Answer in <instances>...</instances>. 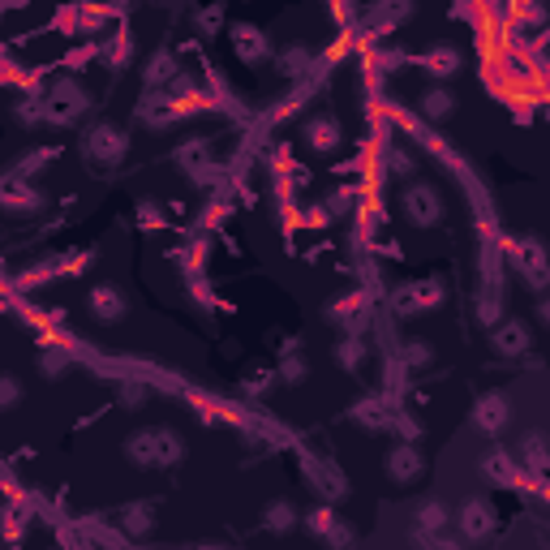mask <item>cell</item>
Returning a JSON list of instances; mask_svg holds the SVG:
<instances>
[{
	"label": "cell",
	"mask_w": 550,
	"mask_h": 550,
	"mask_svg": "<svg viewBox=\"0 0 550 550\" xmlns=\"http://www.w3.org/2000/svg\"><path fill=\"white\" fill-rule=\"evenodd\" d=\"M366 357H370V349H366L361 335H340V340H335V361H340L344 370H361Z\"/></svg>",
	"instance_id": "cell-26"
},
{
	"label": "cell",
	"mask_w": 550,
	"mask_h": 550,
	"mask_svg": "<svg viewBox=\"0 0 550 550\" xmlns=\"http://www.w3.org/2000/svg\"><path fill=\"white\" fill-rule=\"evenodd\" d=\"M306 529L314 533V537H327L331 550H349L352 546V529L331 512V507H314L306 516Z\"/></svg>",
	"instance_id": "cell-12"
},
{
	"label": "cell",
	"mask_w": 550,
	"mask_h": 550,
	"mask_svg": "<svg viewBox=\"0 0 550 550\" xmlns=\"http://www.w3.org/2000/svg\"><path fill=\"white\" fill-rule=\"evenodd\" d=\"M533 318L546 327V323H550V301H537V306H533Z\"/></svg>",
	"instance_id": "cell-43"
},
{
	"label": "cell",
	"mask_w": 550,
	"mask_h": 550,
	"mask_svg": "<svg viewBox=\"0 0 550 550\" xmlns=\"http://www.w3.org/2000/svg\"><path fill=\"white\" fill-rule=\"evenodd\" d=\"M409 13H413L409 4H378V9L366 13V18H370V26H378V35H387V30H392L396 22H404Z\"/></svg>",
	"instance_id": "cell-32"
},
{
	"label": "cell",
	"mask_w": 550,
	"mask_h": 550,
	"mask_svg": "<svg viewBox=\"0 0 550 550\" xmlns=\"http://www.w3.org/2000/svg\"><path fill=\"white\" fill-rule=\"evenodd\" d=\"M387 473H392V482L413 486L421 473H426V461H421V452L413 443H396V447L387 452Z\"/></svg>",
	"instance_id": "cell-14"
},
{
	"label": "cell",
	"mask_w": 550,
	"mask_h": 550,
	"mask_svg": "<svg viewBox=\"0 0 550 550\" xmlns=\"http://www.w3.org/2000/svg\"><path fill=\"white\" fill-rule=\"evenodd\" d=\"M138 220L147 224V228H159V224L168 220V216L159 211V202H155V199H142V202H138Z\"/></svg>",
	"instance_id": "cell-42"
},
{
	"label": "cell",
	"mask_w": 550,
	"mask_h": 550,
	"mask_svg": "<svg viewBox=\"0 0 550 550\" xmlns=\"http://www.w3.org/2000/svg\"><path fill=\"white\" fill-rule=\"evenodd\" d=\"M275 378L288 383V387H297V383H306L309 378V361L301 357V352H288V357H280V366H275Z\"/></svg>",
	"instance_id": "cell-31"
},
{
	"label": "cell",
	"mask_w": 550,
	"mask_h": 550,
	"mask_svg": "<svg viewBox=\"0 0 550 550\" xmlns=\"http://www.w3.org/2000/svg\"><path fill=\"white\" fill-rule=\"evenodd\" d=\"M447 520H452V512H447V503H443V499H426V503L418 507V529L426 533V537L443 533V529H447Z\"/></svg>",
	"instance_id": "cell-25"
},
{
	"label": "cell",
	"mask_w": 550,
	"mask_h": 550,
	"mask_svg": "<svg viewBox=\"0 0 550 550\" xmlns=\"http://www.w3.org/2000/svg\"><path fill=\"white\" fill-rule=\"evenodd\" d=\"M443 297H447V284H443L439 275H426V280L400 284L396 292H392V309H396L400 318H409V314H430V309L443 306Z\"/></svg>",
	"instance_id": "cell-4"
},
{
	"label": "cell",
	"mask_w": 550,
	"mask_h": 550,
	"mask_svg": "<svg viewBox=\"0 0 550 550\" xmlns=\"http://www.w3.org/2000/svg\"><path fill=\"white\" fill-rule=\"evenodd\" d=\"M482 469L490 473V478H499V486H512L516 478H520V473H516V461H512L507 452H490V456L482 461Z\"/></svg>",
	"instance_id": "cell-34"
},
{
	"label": "cell",
	"mask_w": 550,
	"mask_h": 550,
	"mask_svg": "<svg viewBox=\"0 0 550 550\" xmlns=\"http://www.w3.org/2000/svg\"><path fill=\"white\" fill-rule=\"evenodd\" d=\"M418 65L430 73V78H439V87L447 82V78H456L461 73V65H464V56L456 52L452 44H435V47H426L418 56Z\"/></svg>",
	"instance_id": "cell-15"
},
{
	"label": "cell",
	"mask_w": 550,
	"mask_h": 550,
	"mask_svg": "<svg viewBox=\"0 0 550 550\" xmlns=\"http://www.w3.org/2000/svg\"><path fill=\"white\" fill-rule=\"evenodd\" d=\"M82 151H87L90 164L116 168V164L130 155V138H125V130H116V125H108V121H99V125H90V133L82 138Z\"/></svg>",
	"instance_id": "cell-5"
},
{
	"label": "cell",
	"mask_w": 550,
	"mask_h": 550,
	"mask_svg": "<svg viewBox=\"0 0 550 550\" xmlns=\"http://www.w3.org/2000/svg\"><path fill=\"white\" fill-rule=\"evenodd\" d=\"M263 529H267V533H288V529H297V507L288 503V499H275V503H267Z\"/></svg>",
	"instance_id": "cell-27"
},
{
	"label": "cell",
	"mask_w": 550,
	"mask_h": 550,
	"mask_svg": "<svg viewBox=\"0 0 550 550\" xmlns=\"http://www.w3.org/2000/svg\"><path fill=\"white\" fill-rule=\"evenodd\" d=\"M271 61H275V69H280L284 78H306L309 65H314V52H309L306 44H288V47H280V52H271Z\"/></svg>",
	"instance_id": "cell-23"
},
{
	"label": "cell",
	"mask_w": 550,
	"mask_h": 550,
	"mask_svg": "<svg viewBox=\"0 0 550 550\" xmlns=\"http://www.w3.org/2000/svg\"><path fill=\"white\" fill-rule=\"evenodd\" d=\"M349 202H357V190H352V185H344V190H335V194L323 202V207H327L323 216H344V211H349Z\"/></svg>",
	"instance_id": "cell-41"
},
{
	"label": "cell",
	"mask_w": 550,
	"mask_h": 550,
	"mask_svg": "<svg viewBox=\"0 0 550 550\" xmlns=\"http://www.w3.org/2000/svg\"><path fill=\"white\" fill-rule=\"evenodd\" d=\"M516 456L529 464V473H533V478H542V473H546V443H542V435H525V443L516 447Z\"/></svg>",
	"instance_id": "cell-28"
},
{
	"label": "cell",
	"mask_w": 550,
	"mask_h": 550,
	"mask_svg": "<svg viewBox=\"0 0 550 550\" xmlns=\"http://www.w3.org/2000/svg\"><path fill=\"white\" fill-rule=\"evenodd\" d=\"M22 378L18 375H9V370H0V413H4V409H18V404H22Z\"/></svg>",
	"instance_id": "cell-35"
},
{
	"label": "cell",
	"mask_w": 550,
	"mask_h": 550,
	"mask_svg": "<svg viewBox=\"0 0 550 550\" xmlns=\"http://www.w3.org/2000/svg\"><path fill=\"white\" fill-rule=\"evenodd\" d=\"M387 173L396 176V181H413V173H418V159L409 151H400V147H392L387 151Z\"/></svg>",
	"instance_id": "cell-36"
},
{
	"label": "cell",
	"mask_w": 550,
	"mask_h": 550,
	"mask_svg": "<svg viewBox=\"0 0 550 550\" xmlns=\"http://www.w3.org/2000/svg\"><path fill=\"white\" fill-rule=\"evenodd\" d=\"M507 258H512V267H516V275H525V284L533 288V292L546 288V258H542V245L537 241L507 245Z\"/></svg>",
	"instance_id": "cell-8"
},
{
	"label": "cell",
	"mask_w": 550,
	"mask_h": 550,
	"mask_svg": "<svg viewBox=\"0 0 550 550\" xmlns=\"http://www.w3.org/2000/svg\"><path fill=\"white\" fill-rule=\"evenodd\" d=\"M130 461L142 469H173L185 461V439L168 426H147L130 439Z\"/></svg>",
	"instance_id": "cell-1"
},
{
	"label": "cell",
	"mask_w": 550,
	"mask_h": 550,
	"mask_svg": "<svg viewBox=\"0 0 550 550\" xmlns=\"http://www.w3.org/2000/svg\"><path fill=\"white\" fill-rule=\"evenodd\" d=\"M176 121H181V112L173 108V99L164 95V90H147L142 95V104H138V125L142 130H173Z\"/></svg>",
	"instance_id": "cell-10"
},
{
	"label": "cell",
	"mask_w": 550,
	"mask_h": 550,
	"mask_svg": "<svg viewBox=\"0 0 550 550\" xmlns=\"http://www.w3.org/2000/svg\"><path fill=\"white\" fill-rule=\"evenodd\" d=\"M507 413H512V404H507L503 392H490V396L478 400V409H473V426L482 430V435H499L507 426Z\"/></svg>",
	"instance_id": "cell-17"
},
{
	"label": "cell",
	"mask_w": 550,
	"mask_h": 550,
	"mask_svg": "<svg viewBox=\"0 0 550 550\" xmlns=\"http://www.w3.org/2000/svg\"><path fill=\"white\" fill-rule=\"evenodd\" d=\"M478 323H482V327L503 323V297H499V288H486L482 297H478Z\"/></svg>",
	"instance_id": "cell-33"
},
{
	"label": "cell",
	"mask_w": 550,
	"mask_h": 550,
	"mask_svg": "<svg viewBox=\"0 0 550 550\" xmlns=\"http://www.w3.org/2000/svg\"><path fill=\"white\" fill-rule=\"evenodd\" d=\"M116 525L125 529V537H151L155 507L151 503H125L121 507V516H116Z\"/></svg>",
	"instance_id": "cell-24"
},
{
	"label": "cell",
	"mask_w": 550,
	"mask_h": 550,
	"mask_svg": "<svg viewBox=\"0 0 550 550\" xmlns=\"http://www.w3.org/2000/svg\"><path fill=\"white\" fill-rule=\"evenodd\" d=\"M301 469H306L309 486H314V490H318V495H323L327 503H335V499H344V495H349V482H344V478H340V473H335L331 464H323V461H314V456H306V461H301Z\"/></svg>",
	"instance_id": "cell-16"
},
{
	"label": "cell",
	"mask_w": 550,
	"mask_h": 550,
	"mask_svg": "<svg viewBox=\"0 0 550 550\" xmlns=\"http://www.w3.org/2000/svg\"><path fill=\"white\" fill-rule=\"evenodd\" d=\"M173 159L181 164V173L190 176V185H199V190H207V185H216V159H211V147H207V138H185L181 147L173 151Z\"/></svg>",
	"instance_id": "cell-6"
},
{
	"label": "cell",
	"mask_w": 550,
	"mask_h": 550,
	"mask_svg": "<svg viewBox=\"0 0 550 550\" xmlns=\"http://www.w3.org/2000/svg\"><path fill=\"white\" fill-rule=\"evenodd\" d=\"M116 387H121V404H130V409H138V404L151 400V387H147L142 378H116Z\"/></svg>",
	"instance_id": "cell-37"
},
{
	"label": "cell",
	"mask_w": 550,
	"mask_h": 550,
	"mask_svg": "<svg viewBox=\"0 0 550 550\" xmlns=\"http://www.w3.org/2000/svg\"><path fill=\"white\" fill-rule=\"evenodd\" d=\"M87 306L99 323H121V318L130 314V301H125V292L116 284H95L87 297Z\"/></svg>",
	"instance_id": "cell-13"
},
{
	"label": "cell",
	"mask_w": 550,
	"mask_h": 550,
	"mask_svg": "<svg viewBox=\"0 0 550 550\" xmlns=\"http://www.w3.org/2000/svg\"><path fill=\"white\" fill-rule=\"evenodd\" d=\"M133 56V39L130 35H112V44H108V65L112 69H125V61Z\"/></svg>",
	"instance_id": "cell-38"
},
{
	"label": "cell",
	"mask_w": 550,
	"mask_h": 550,
	"mask_svg": "<svg viewBox=\"0 0 550 550\" xmlns=\"http://www.w3.org/2000/svg\"><path fill=\"white\" fill-rule=\"evenodd\" d=\"M228 35H233V47H237V56H241L245 65H263V61H271V39L263 35V26L237 22V26H228Z\"/></svg>",
	"instance_id": "cell-9"
},
{
	"label": "cell",
	"mask_w": 550,
	"mask_h": 550,
	"mask_svg": "<svg viewBox=\"0 0 550 550\" xmlns=\"http://www.w3.org/2000/svg\"><path fill=\"white\" fill-rule=\"evenodd\" d=\"M418 112L426 116V121H435V125H439V121H447V116L456 112V95H452L447 87H439V82H435V87H426V90L418 95Z\"/></svg>",
	"instance_id": "cell-21"
},
{
	"label": "cell",
	"mask_w": 550,
	"mask_h": 550,
	"mask_svg": "<svg viewBox=\"0 0 550 550\" xmlns=\"http://www.w3.org/2000/svg\"><path fill=\"white\" fill-rule=\"evenodd\" d=\"M456 525H461L464 542H482V537L495 533L499 516H495V507L486 503V499H469V503L461 507V516H456Z\"/></svg>",
	"instance_id": "cell-11"
},
{
	"label": "cell",
	"mask_w": 550,
	"mask_h": 550,
	"mask_svg": "<svg viewBox=\"0 0 550 550\" xmlns=\"http://www.w3.org/2000/svg\"><path fill=\"white\" fill-rule=\"evenodd\" d=\"M271 383H275V375H271V370H250V375L241 378V392H245V396H263Z\"/></svg>",
	"instance_id": "cell-40"
},
{
	"label": "cell",
	"mask_w": 550,
	"mask_h": 550,
	"mask_svg": "<svg viewBox=\"0 0 550 550\" xmlns=\"http://www.w3.org/2000/svg\"><path fill=\"white\" fill-rule=\"evenodd\" d=\"M0 207H9V211H39V207H44V194L30 190L18 176H9V181H0Z\"/></svg>",
	"instance_id": "cell-20"
},
{
	"label": "cell",
	"mask_w": 550,
	"mask_h": 550,
	"mask_svg": "<svg viewBox=\"0 0 550 550\" xmlns=\"http://www.w3.org/2000/svg\"><path fill=\"white\" fill-rule=\"evenodd\" d=\"M69 344H47L44 352H39V375L44 378H56V375H65L69 370Z\"/></svg>",
	"instance_id": "cell-30"
},
{
	"label": "cell",
	"mask_w": 550,
	"mask_h": 550,
	"mask_svg": "<svg viewBox=\"0 0 550 550\" xmlns=\"http://www.w3.org/2000/svg\"><path fill=\"white\" fill-rule=\"evenodd\" d=\"M194 26H199L202 35L211 39V35H216V30L224 26V9H220V4H211V9H199V13H194Z\"/></svg>",
	"instance_id": "cell-39"
},
{
	"label": "cell",
	"mask_w": 550,
	"mask_h": 550,
	"mask_svg": "<svg viewBox=\"0 0 550 550\" xmlns=\"http://www.w3.org/2000/svg\"><path fill=\"white\" fill-rule=\"evenodd\" d=\"M349 421L352 426H361V430H387V421H392V404L383 396H361L357 404L349 409Z\"/></svg>",
	"instance_id": "cell-18"
},
{
	"label": "cell",
	"mask_w": 550,
	"mask_h": 550,
	"mask_svg": "<svg viewBox=\"0 0 550 550\" xmlns=\"http://www.w3.org/2000/svg\"><path fill=\"white\" fill-rule=\"evenodd\" d=\"M495 352H503V357H525L529 344H533V335H529V323H520V318H507L503 327L495 331Z\"/></svg>",
	"instance_id": "cell-19"
},
{
	"label": "cell",
	"mask_w": 550,
	"mask_h": 550,
	"mask_svg": "<svg viewBox=\"0 0 550 550\" xmlns=\"http://www.w3.org/2000/svg\"><path fill=\"white\" fill-rule=\"evenodd\" d=\"M176 73H181V69H176V56L168 52V47H159V52H151V56H147L142 82H147V90H164L176 78Z\"/></svg>",
	"instance_id": "cell-22"
},
{
	"label": "cell",
	"mask_w": 550,
	"mask_h": 550,
	"mask_svg": "<svg viewBox=\"0 0 550 550\" xmlns=\"http://www.w3.org/2000/svg\"><path fill=\"white\" fill-rule=\"evenodd\" d=\"M90 90L78 78H56L47 87V112H52V125H78L90 112Z\"/></svg>",
	"instance_id": "cell-3"
},
{
	"label": "cell",
	"mask_w": 550,
	"mask_h": 550,
	"mask_svg": "<svg viewBox=\"0 0 550 550\" xmlns=\"http://www.w3.org/2000/svg\"><path fill=\"white\" fill-rule=\"evenodd\" d=\"M400 207H404V220L413 224V228H439V224L447 220L443 194L430 181H409L404 194H400Z\"/></svg>",
	"instance_id": "cell-2"
},
{
	"label": "cell",
	"mask_w": 550,
	"mask_h": 550,
	"mask_svg": "<svg viewBox=\"0 0 550 550\" xmlns=\"http://www.w3.org/2000/svg\"><path fill=\"white\" fill-rule=\"evenodd\" d=\"M301 142H306L309 151L331 155L340 142H344L340 116H335V112H314V116H306V121H301Z\"/></svg>",
	"instance_id": "cell-7"
},
{
	"label": "cell",
	"mask_w": 550,
	"mask_h": 550,
	"mask_svg": "<svg viewBox=\"0 0 550 550\" xmlns=\"http://www.w3.org/2000/svg\"><path fill=\"white\" fill-rule=\"evenodd\" d=\"M435 361V349L426 344V340H400V366L404 370H421V366H430Z\"/></svg>",
	"instance_id": "cell-29"
}]
</instances>
